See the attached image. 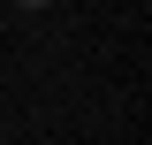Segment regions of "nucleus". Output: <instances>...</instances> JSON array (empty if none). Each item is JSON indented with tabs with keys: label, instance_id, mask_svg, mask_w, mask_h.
Instances as JSON below:
<instances>
[{
	"label": "nucleus",
	"instance_id": "f257e3e1",
	"mask_svg": "<svg viewBox=\"0 0 152 145\" xmlns=\"http://www.w3.org/2000/svg\"><path fill=\"white\" fill-rule=\"evenodd\" d=\"M15 8H53V0H15Z\"/></svg>",
	"mask_w": 152,
	"mask_h": 145
}]
</instances>
